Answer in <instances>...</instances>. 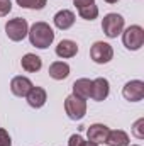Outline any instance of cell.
<instances>
[{
  "label": "cell",
  "mask_w": 144,
  "mask_h": 146,
  "mask_svg": "<svg viewBox=\"0 0 144 146\" xmlns=\"http://www.w3.org/2000/svg\"><path fill=\"white\" fill-rule=\"evenodd\" d=\"M105 143L108 146H129V136L122 129H114V131H108Z\"/></svg>",
  "instance_id": "e0dca14e"
},
{
  "label": "cell",
  "mask_w": 144,
  "mask_h": 146,
  "mask_svg": "<svg viewBox=\"0 0 144 146\" xmlns=\"http://www.w3.org/2000/svg\"><path fill=\"white\" fill-rule=\"evenodd\" d=\"M15 2L22 9H31V10H41L48 3V0H15Z\"/></svg>",
  "instance_id": "d6986e66"
},
{
  "label": "cell",
  "mask_w": 144,
  "mask_h": 146,
  "mask_svg": "<svg viewBox=\"0 0 144 146\" xmlns=\"http://www.w3.org/2000/svg\"><path fill=\"white\" fill-rule=\"evenodd\" d=\"M32 87H34L32 82H31L27 76H22V75L14 76L12 82H10V92H12L15 97H26Z\"/></svg>",
  "instance_id": "9c48e42d"
},
{
  "label": "cell",
  "mask_w": 144,
  "mask_h": 146,
  "mask_svg": "<svg viewBox=\"0 0 144 146\" xmlns=\"http://www.w3.org/2000/svg\"><path fill=\"white\" fill-rule=\"evenodd\" d=\"M132 146H139V145H132Z\"/></svg>",
  "instance_id": "4316f807"
},
{
  "label": "cell",
  "mask_w": 144,
  "mask_h": 146,
  "mask_svg": "<svg viewBox=\"0 0 144 146\" xmlns=\"http://www.w3.org/2000/svg\"><path fill=\"white\" fill-rule=\"evenodd\" d=\"M27 33H29V24H27V21L22 19V17L10 19V21H7V24H5V34H7V37H9L10 41H14V42L22 41L24 37L27 36Z\"/></svg>",
  "instance_id": "3957f363"
},
{
  "label": "cell",
  "mask_w": 144,
  "mask_h": 146,
  "mask_svg": "<svg viewBox=\"0 0 144 146\" xmlns=\"http://www.w3.org/2000/svg\"><path fill=\"white\" fill-rule=\"evenodd\" d=\"M0 146H12V138L5 129H0Z\"/></svg>",
  "instance_id": "7402d4cb"
},
{
  "label": "cell",
  "mask_w": 144,
  "mask_h": 146,
  "mask_svg": "<svg viewBox=\"0 0 144 146\" xmlns=\"http://www.w3.org/2000/svg\"><path fill=\"white\" fill-rule=\"evenodd\" d=\"M76 53H78V44H76L75 41H71V39H63V41H59L58 46H56V54H58L59 58L68 60V58L76 56Z\"/></svg>",
  "instance_id": "4fadbf2b"
},
{
  "label": "cell",
  "mask_w": 144,
  "mask_h": 146,
  "mask_svg": "<svg viewBox=\"0 0 144 146\" xmlns=\"http://www.w3.org/2000/svg\"><path fill=\"white\" fill-rule=\"evenodd\" d=\"M81 141H83V138L80 134H71L70 139H68V146H80Z\"/></svg>",
  "instance_id": "603a6c76"
},
{
  "label": "cell",
  "mask_w": 144,
  "mask_h": 146,
  "mask_svg": "<svg viewBox=\"0 0 144 146\" xmlns=\"http://www.w3.org/2000/svg\"><path fill=\"white\" fill-rule=\"evenodd\" d=\"M73 95L78 97V99H90L92 95V80L88 78H78L75 83H73Z\"/></svg>",
  "instance_id": "5bb4252c"
},
{
  "label": "cell",
  "mask_w": 144,
  "mask_h": 146,
  "mask_svg": "<svg viewBox=\"0 0 144 146\" xmlns=\"http://www.w3.org/2000/svg\"><path fill=\"white\" fill-rule=\"evenodd\" d=\"M49 76L53 80H65L70 75V65L65 61H54L49 65Z\"/></svg>",
  "instance_id": "2e32d148"
},
{
  "label": "cell",
  "mask_w": 144,
  "mask_h": 146,
  "mask_svg": "<svg viewBox=\"0 0 144 146\" xmlns=\"http://www.w3.org/2000/svg\"><path fill=\"white\" fill-rule=\"evenodd\" d=\"M78 14H80V17L85 19V21H93V19L98 17V7H97L95 3L87 5V7H80V9H78Z\"/></svg>",
  "instance_id": "ac0fdd59"
},
{
  "label": "cell",
  "mask_w": 144,
  "mask_h": 146,
  "mask_svg": "<svg viewBox=\"0 0 144 146\" xmlns=\"http://www.w3.org/2000/svg\"><path fill=\"white\" fill-rule=\"evenodd\" d=\"M108 129L105 124H92L88 129H87V134H88V141H92V143H97V145H100V143H105V139H107L108 136Z\"/></svg>",
  "instance_id": "7c38bea8"
},
{
  "label": "cell",
  "mask_w": 144,
  "mask_h": 146,
  "mask_svg": "<svg viewBox=\"0 0 144 146\" xmlns=\"http://www.w3.org/2000/svg\"><path fill=\"white\" fill-rule=\"evenodd\" d=\"M108 94H110V83H108L107 78L98 76V78L92 80V95H90V97H92L95 102L105 100L108 97Z\"/></svg>",
  "instance_id": "ba28073f"
},
{
  "label": "cell",
  "mask_w": 144,
  "mask_h": 146,
  "mask_svg": "<svg viewBox=\"0 0 144 146\" xmlns=\"http://www.w3.org/2000/svg\"><path fill=\"white\" fill-rule=\"evenodd\" d=\"M10 10H12V2L10 0H0V17L9 15Z\"/></svg>",
  "instance_id": "44dd1931"
},
{
  "label": "cell",
  "mask_w": 144,
  "mask_h": 146,
  "mask_svg": "<svg viewBox=\"0 0 144 146\" xmlns=\"http://www.w3.org/2000/svg\"><path fill=\"white\" fill-rule=\"evenodd\" d=\"M105 2H107V3H117L119 0H105Z\"/></svg>",
  "instance_id": "484cf974"
},
{
  "label": "cell",
  "mask_w": 144,
  "mask_h": 146,
  "mask_svg": "<svg viewBox=\"0 0 144 146\" xmlns=\"http://www.w3.org/2000/svg\"><path fill=\"white\" fill-rule=\"evenodd\" d=\"M90 58H92L97 65H105V63H108V61L114 58V48H112L108 42L97 41V42H93L92 48H90Z\"/></svg>",
  "instance_id": "8992f818"
},
{
  "label": "cell",
  "mask_w": 144,
  "mask_h": 146,
  "mask_svg": "<svg viewBox=\"0 0 144 146\" xmlns=\"http://www.w3.org/2000/svg\"><path fill=\"white\" fill-rule=\"evenodd\" d=\"M73 3L80 9V7H87V5H92L95 3V0H73Z\"/></svg>",
  "instance_id": "cb8c5ba5"
},
{
  "label": "cell",
  "mask_w": 144,
  "mask_h": 146,
  "mask_svg": "<svg viewBox=\"0 0 144 146\" xmlns=\"http://www.w3.org/2000/svg\"><path fill=\"white\" fill-rule=\"evenodd\" d=\"M122 95L129 102H139L144 99V82L143 80H131L124 85Z\"/></svg>",
  "instance_id": "52a82bcc"
},
{
  "label": "cell",
  "mask_w": 144,
  "mask_h": 146,
  "mask_svg": "<svg viewBox=\"0 0 144 146\" xmlns=\"http://www.w3.org/2000/svg\"><path fill=\"white\" fill-rule=\"evenodd\" d=\"M20 66L22 70H26L27 73H36L42 68V60L37 56V54H32V53H27L22 56L20 60Z\"/></svg>",
  "instance_id": "9a60e30c"
},
{
  "label": "cell",
  "mask_w": 144,
  "mask_h": 146,
  "mask_svg": "<svg viewBox=\"0 0 144 146\" xmlns=\"http://www.w3.org/2000/svg\"><path fill=\"white\" fill-rule=\"evenodd\" d=\"M80 146H98V145H97V143H92V141H85V139H83Z\"/></svg>",
  "instance_id": "d4e9b609"
},
{
  "label": "cell",
  "mask_w": 144,
  "mask_h": 146,
  "mask_svg": "<svg viewBox=\"0 0 144 146\" xmlns=\"http://www.w3.org/2000/svg\"><path fill=\"white\" fill-rule=\"evenodd\" d=\"M53 22H54V26L58 29L68 31L70 27H73V24H75V14H73L71 10H68V9H63V10H59V12L54 14Z\"/></svg>",
  "instance_id": "30bf717a"
},
{
  "label": "cell",
  "mask_w": 144,
  "mask_h": 146,
  "mask_svg": "<svg viewBox=\"0 0 144 146\" xmlns=\"http://www.w3.org/2000/svg\"><path fill=\"white\" fill-rule=\"evenodd\" d=\"M132 134L137 138V139H144V119H137L132 126Z\"/></svg>",
  "instance_id": "ffe728a7"
},
{
  "label": "cell",
  "mask_w": 144,
  "mask_h": 146,
  "mask_svg": "<svg viewBox=\"0 0 144 146\" xmlns=\"http://www.w3.org/2000/svg\"><path fill=\"white\" fill-rule=\"evenodd\" d=\"M65 110L71 121H81L87 115V100L78 99L71 94L65 99Z\"/></svg>",
  "instance_id": "5b68a950"
},
{
  "label": "cell",
  "mask_w": 144,
  "mask_h": 146,
  "mask_svg": "<svg viewBox=\"0 0 144 146\" xmlns=\"http://www.w3.org/2000/svg\"><path fill=\"white\" fill-rule=\"evenodd\" d=\"M26 99H27V104L32 109H41L48 100V94L42 87H32L29 90V94L26 95Z\"/></svg>",
  "instance_id": "8fae6325"
},
{
  "label": "cell",
  "mask_w": 144,
  "mask_h": 146,
  "mask_svg": "<svg viewBox=\"0 0 144 146\" xmlns=\"http://www.w3.org/2000/svg\"><path fill=\"white\" fill-rule=\"evenodd\" d=\"M122 42L129 51L141 49L144 44V29L137 24L129 26L126 31H122Z\"/></svg>",
  "instance_id": "7a4b0ae2"
},
{
  "label": "cell",
  "mask_w": 144,
  "mask_h": 146,
  "mask_svg": "<svg viewBox=\"0 0 144 146\" xmlns=\"http://www.w3.org/2000/svg\"><path fill=\"white\" fill-rule=\"evenodd\" d=\"M27 36H29V41H31L32 46H36L39 49H46L54 41V31L46 22H34L29 27Z\"/></svg>",
  "instance_id": "6da1fadb"
},
{
  "label": "cell",
  "mask_w": 144,
  "mask_h": 146,
  "mask_svg": "<svg viewBox=\"0 0 144 146\" xmlns=\"http://www.w3.org/2000/svg\"><path fill=\"white\" fill-rule=\"evenodd\" d=\"M102 31L104 34L110 39L117 37L122 31H124V17L120 14H115V12H110L107 14L104 19H102Z\"/></svg>",
  "instance_id": "277c9868"
}]
</instances>
